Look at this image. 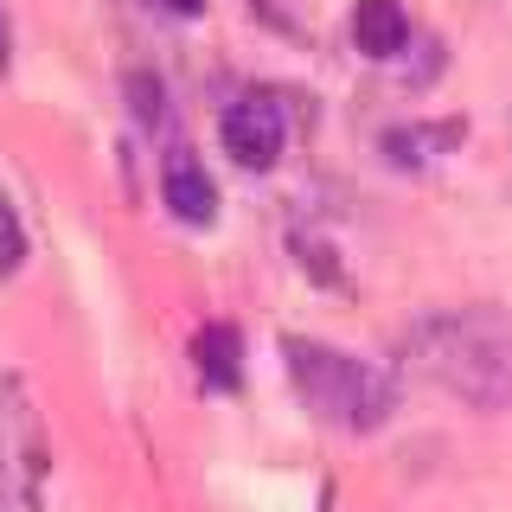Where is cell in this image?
I'll return each mask as SVG.
<instances>
[{
  "label": "cell",
  "instance_id": "2",
  "mask_svg": "<svg viewBox=\"0 0 512 512\" xmlns=\"http://www.w3.org/2000/svg\"><path fill=\"white\" fill-rule=\"evenodd\" d=\"M282 365H288V384H295V397L320 416V423H333V429L372 436L384 416L397 410V384H391V372H378V365L352 359V352H340V346H320V340H301V333H288V340H282Z\"/></svg>",
  "mask_w": 512,
  "mask_h": 512
},
{
  "label": "cell",
  "instance_id": "11",
  "mask_svg": "<svg viewBox=\"0 0 512 512\" xmlns=\"http://www.w3.org/2000/svg\"><path fill=\"white\" fill-rule=\"evenodd\" d=\"M167 13H180V20H192V13H205V0H160Z\"/></svg>",
  "mask_w": 512,
  "mask_h": 512
},
{
  "label": "cell",
  "instance_id": "9",
  "mask_svg": "<svg viewBox=\"0 0 512 512\" xmlns=\"http://www.w3.org/2000/svg\"><path fill=\"white\" fill-rule=\"evenodd\" d=\"M20 263H26V224L13 212V199L0 192V276H13Z\"/></svg>",
  "mask_w": 512,
  "mask_h": 512
},
{
  "label": "cell",
  "instance_id": "8",
  "mask_svg": "<svg viewBox=\"0 0 512 512\" xmlns=\"http://www.w3.org/2000/svg\"><path fill=\"white\" fill-rule=\"evenodd\" d=\"M461 141V122H416V128H391L384 135V160L391 167H423V160L448 154Z\"/></svg>",
  "mask_w": 512,
  "mask_h": 512
},
{
  "label": "cell",
  "instance_id": "7",
  "mask_svg": "<svg viewBox=\"0 0 512 512\" xmlns=\"http://www.w3.org/2000/svg\"><path fill=\"white\" fill-rule=\"evenodd\" d=\"M352 45L365 58H397L410 45V13L404 0H359L352 7Z\"/></svg>",
  "mask_w": 512,
  "mask_h": 512
},
{
  "label": "cell",
  "instance_id": "5",
  "mask_svg": "<svg viewBox=\"0 0 512 512\" xmlns=\"http://www.w3.org/2000/svg\"><path fill=\"white\" fill-rule=\"evenodd\" d=\"M160 199L173 205L180 224H212L218 218V186H212V173H205L186 148H173L167 167H160Z\"/></svg>",
  "mask_w": 512,
  "mask_h": 512
},
{
  "label": "cell",
  "instance_id": "4",
  "mask_svg": "<svg viewBox=\"0 0 512 512\" xmlns=\"http://www.w3.org/2000/svg\"><path fill=\"white\" fill-rule=\"evenodd\" d=\"M218 135H224V154H231L237 167H256V173L276 167V160H282V135H288L282 103H276V96H237V103L224 109Z\"/></svg>",
  "mask_w": 512,
  "mask_h": 512
},
{
  "label": "cell",
  "instance_id": "3",
  "mask_svg": "<svg viewBox=\"0 0 512 512\" xmlns=\"http://www.w3.org/2000/svg\"><path fill=\"white\" fill-rule=\"evenodd\" d=\"M45 436H39V416H32L20 384H0V506L13 512H32L39 506V487H45Z\"/></svg>",
  "mask_w": 512,
  "mask_h": 512
},
{
  "label": "cell",
  "instance_id": "1",
  "mask_svg": "<svg viewBox=\"0 0 512 512\" xmlns=\"http://www.w3.org/2000/svg\"><path fill=\"white\" fill-rule=\"evenodd\" d=\"M410 365L468 410L512 404V314L506 308H448L410 327Z\"/></svg>",
  "mask_w": 512,
  "mask_h": 512
},
{
  "label": "cell",
  "instance_id": "6",
  "mask_svg": "<svg viewBox=\"0 0 512 512\" xmlns=\"http://www.w3.org/2000/svg\"><path fill=\"white\" fill-rule=\"evenodd\" d=\"M192 372H199L205 391H237L244 384V340H237V327L212 320V327L192 333Z\"/></svg>",
  "mask_w": 512,
  "mask_h": 512
},
{
  "label": "cell",
  "instance_id": "10",
  "mask_svg": "<svg viewBox=\"0 0 512 512\" xmlns=\"http://www.w3.org/2000/svg\"><path fill=\"white\" fill-rule=\"evenodd\" d=\"M128 96H135V122H148V128L167 122V90H160V77L135 71V77H128Z\"/></svg>",
  "mask_w": 512,
  "mask_h": 512
},
{
  "label": "cell",
  "instance_id": "12",
  "mask_svg": "<svg viewBox=\"0 0 512 512\" xmlns=\"http://www.w3.org/2000/svg\"><path fill=\"white\" fill-rule=\"evenodd\" d=\"M0 71H7V20H0Z\"/></svg>",
  "mask_w": 512,
  "mask_h": 512
}]
</instances>
